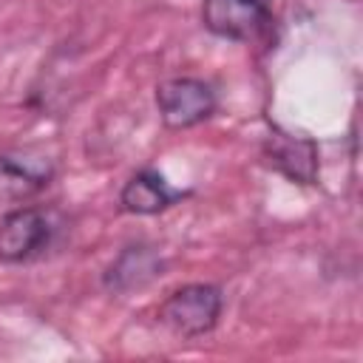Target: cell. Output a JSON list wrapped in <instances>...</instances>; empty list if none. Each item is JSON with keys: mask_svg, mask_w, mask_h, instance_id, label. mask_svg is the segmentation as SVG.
Segmentation results:
<instances>
[{"mask_svg": "<svg viewBox=\"0 0 363 363\" xmlns=\"http://www.w3.org/2000/svg\"><path fill=\"white\" fill-rule=\"evenodd\" d=\"M224 309V292L216 284H184L156 309L162 326L179 337H201L216 329Z\"/></svg>", "mask_w": 363, "mask_h": 363, "instance_id": "obj_1", "label": "cell"}, {"mask_svg": "<svg viewBox=\"0 0 363 363\" xmlns=\"http://www.w3.org/2000/svg\"><path fill=\"white\" fill-rule=\"evenodd\" d=\"M156 108L170 130H187L216 113L218 96L216 88L199 77H170L156 85Z\"/></svg>", "mask_w": 363, "mask_h": 363, "instance_id": "obj_2", "label": "cell"}, {"mask_svg": "<svg viewBox=\"0 0 363 363\" xmlns=\"http://www.w3.org/2000/svg\"><path fill=\"white\" fill-rule=\"evenodd\" d=\"M201 23L221 40L250 43L269 28L272 11L267 0H201Z\"/></svg>", "mask_w": 363, "mask_h": 363, "instance_id": "obj_3", "label": "cell"}, {"mask_svg": "<svg viewBox=\"0 0 363 363\" xmlns=\"http://www.w3.org/2000/svg\"><path fill=\"white\" fill-rule=\"evenodd\" d=\"M54 227L40 207H17L0 218V261L26 264L45 252Z\"/></svg>", "mask_w": 363, "mask_h": 363, "instance_id": "obj_4", "label": "cell"}, {"mask_svg": "<svg viewBox=\"0 0 363 363\" xmlns=\"http://www.w3.org/2000/svg\"><path fill=\"white\" fill-rule=\"evenodd\" d=\"M54 179V162L34 147L0 150V199L26 201L43 193Z\"/></svg>", "mask_w": 363, "mask_h": 363, "instance_id": "obj_5", "label": "cell"}, {"mask_svg": "<svg viewBox=\"0 0 363 363\" xmlns=\"http://www.w3.org/2000/svg\"><path fill=\"white\" fill-rule=\"evenodd\" d=\"M164 275V258L150 244H128L119 255L105 267L102 286L111 295H130L150 286L156 278Z\"/></svg>", "mask_w": 363, "mask_h": 363, "instance_id": "obj_6", "label": "cell"}, {"mask_svg": "<svg viewBox=\"0 0 363 363\" xmlns=\"http://www.w3.org/2000/svg\"><path fill=\"white\" fill-rule=\"evenodd\" d=\"M264 156L278 173H284L295 184L318 182V145L309 136H295L272 125L264 136Z\"/></svg>", "mask_w": 363, "mask_h": 363, "instance_id": "obj_7", "label": "cell"}, {"mask_svg": "<svg viewBox=\"0 0 363 363\" xmlns=\"http://www.w3.org/2000/svg\"><path fill=\"white\" fill-rule=\"evenodd\" d=\"M187 190H173L164 176H159L156 170L145 167L136 170L119 190V207L130 216H156L167 207H173L176 201L187 199Z\"/></svg>", "mask_w": 363, "mask_h": 363, "instance_id": "obj_8", "label": "cell"}]
</instances>
